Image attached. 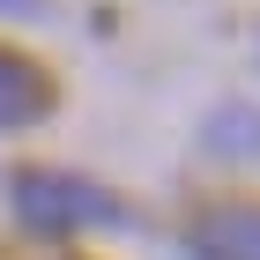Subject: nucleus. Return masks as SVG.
<instances>
[{
	"label": "nucleus",
	"instance_id": "2",
	"mask_svg": "<svg viewBox=\"0 0 260 260\" xmlns=\"http://www.w3.org/2000/svg\"><path fill=\"white\" fill-rule=\"evenodd\" d=\"M193 260H260V201H208L186 223Z\"/></svg>",
	"mask_w": 260,
	"mask_h": 260
},
{
	"label": "nucleus",
	"instance_id": "5",
	"mask_svg": "<svg viewBox=\"0 0 260 260\" xmlns=\"http://www.w3.org/2000/svg\"><path fill=\"white\" fill-rule=\"evenodd\" d=\"M45 0H0V15H38Z\"/></svg>",
	"mask_w": 260,
	"mask_h": 260
},
{
	"label": "nucleus",
	"instance_id": "3",
	"mask_svg": "<svg viewBox=\"0 0 260 260\" xmlns=\"http://www.w3.org/2000/svg\"><path fill=\"white\" fill-rule=\"evenodd\" d=\"M52 112V75L0 45V126H38Z\"/></svg>",
	"mask_w": 260,
	"mask_h": 260
},
{
	"label": "nucleus",
	"instance_id": "1",
	"mask_svg": "<svg viewBox=\"0 0 260 260\" xmlns=\"http://www.w3.org/2000/svg\"><path fill=\"white\" fill-rule=\"evenodd\" d=\"M8 201H15V223L22 231H45V238H67V231H112L126 223V201L97 179H75V171H15L8 179Z\"/></svg>",
	"mask_w": 260,
	"mask_h": 260
},
{
	"label": "nucleus",
	"instance_id": "4",
	"mask_svg": "<svg viewBox=\"0 0 260 260\" xmlns=\"http://www.w3.org/2000/svg\"><path fill=\"white\" fill-rule=\"evenodd\" d=\"M208 149L216 156H260V112L253 104H223L208 119Z\"/></svg>",
	"mask_w": 260,
	"mask_h": 260
}]
</instances>
